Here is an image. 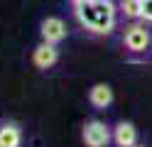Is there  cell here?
Returning a JSON list of instances; mask_svg holds the SVG:
<instances>
[{
	"label": "cell",
	"mask_w": 152,
	"mask_h": 147,
	"mask_svg": "<svg viewBox=\"0 0 152 147\" xmlns=\"http://www.w3.org/2000/svg\"><path fill=\"white\" fill-rule=\"evenodd\" d=\"M66 22L61 17H47L42 27H39V34H42V42H49V44H59L66 39Z\"/></svg>",
	"instance_id": "4"
},
{
	"label": "cell",
	"mask_w": 152,
	"mask_h": 147,
	"mask_svg": "<svg viewBox=\"0 0 152 147\" xmlns=\"http://www.w3.org/2000/svg\"><path fill=\"white\" fill-rule=\"evenodd\" d=\"M0 142H3V147H20V145H22V132H20V127L12 125V123L0 125Z\"/></svg>",
	"instance_id": "8"
},
{
	"label": "cell",
	"mask_w": 152,
	"mask_h": 147,
	"mask_svg": "<svg viewBox=\"0 0 152 147\" xmlns=\"http://www.w3.org/2000/svg\"><path fill=\"white\" fill-rule=\"evenodd\" d=\"M88 101L93 108H108L113 103V88L108 83H96L88 91Z\"/></svg>",
	"instance_id": "7"
},
{
	"label": "cell",
	"mask_w": 152,
	"mask_h": 147,
	"mask_svg": "<svg viewBox=\"0 0 152 147\" xmlns=\"http://www.w3.org/2000/svg\"><path fill=\"white\" fill-rule=\"evenodd\" d=\"M113 142H115L118 147H132L137 145V130L132 123H118L115 127H113Z\"/></svg>",
	"instance_id": "6"
},
{
	"label": "cell",
	"mask_w": 152,
	"mask_h": 147,
	"mask_svg": "<svg viewBox=\"0 0 152 147\" xmlns=\"http://www.w3.org/2000/svg\"><path fill=\"white\" fill-rule=\"evenodd\" d=\"M132 147H137V145H132Z\"/></svg>",
	"instance_id": "12"
},
{
	"label": "cell",
	"mask_w": 152,
	"mask_h": 147,
	"mask_svg": "<svg viewBox=\"0 0 152 147\" xmlns=\"http://www.w3.org/2000/svg\"><path fill=\"white\" fill-rule=\"evenodd\" d=\"M123 42H125V49H128V52H132V54H142V52H147V49H150L152 37H150V29H147L145 25L132 22V25L125 29Z\"/></svg>",
	"instance_id": "3"
},
{
	"label": "cell",
	"mask_w": 152,
	"mask_h": 147,
	"mask_svg": "<svg viewBox=\"0 0 152 147\" xmlns=\"http://www.w3.org/2000/svg\"><path fill=\"white\" fill-rule=\"evenodd\" d=\"M0 147H3V142H0Z\"/></svg>",
	"instance_id": "11"
},
{
	"label": "cell",
	"mask_w": 152,
	"mask_h": 147,
	"mask_svg": "<svg viewBox=\"0 0 152 147\" xmlns=\"http://www.w3.org/2000/svg\"><path fill=\"white\" fill-rule=\"evenodd\" d=\"M81 137L86 147H108V142L113 140V132L103 120H88L81 130Z\"/></svg>",
	"instance_id": "2"
},
{
	"label": "cell",
	"mask_w": 152,
	"mask_h": 147,
	"mask_svg": "<svg viewBox=\"0 0 152 147\" xmlns=\"http://www.w3.org/2000/svg\"><path fill=\"white\" fill-rule=\"evenodd\" d=\"M140 20L152 22V0H140Z\"/></svg>",
	"instance_id": "10"
},
{
	"label": "cell",
	"mask_w": 152,
	"mask_h": 147,
	"mask_svg": "<svg viewBox=\"0 0 152 147\" xmlns=\"http://www.w3.org/2000/svg\"><path fill=\"white\" fill-rule=\"evenodd\" d=\"M76 20L93 34H110L115 29L118 7L113 0H74Z\"/></svg>",
	"instance_id": "1"
},
{
	"label": "cell",
	"mask_w": 152,
	"mask_h": 147,
	"mask_svg": "<svg viewBox=\"0 0 152 147\" xmlns=\"http://www.w3.org/2000/svg\"><path fill=\"white\" fill-rule=\"evenodd\" d=\"M32 61H34V66H37V69H52L56 61H59V49H56V44L42 42L39 47L34 49Z\"/></svg>",
	"instance_id": "5"
},
{
	"label": "cell",
	"mask_w": 152,
	"mask_h": 147,
	"mask_svg": "<svg viewBox=\"0 0 152 147\" xmlns=\"http://www.w3.org/2000/svg\"><path fill=\"white\" fill-rule=\"evenodd\" d=\"M118 12L125 20H140V0H120Z\"/></svg>",
	"instance_id": "9"
}]
</instances>
